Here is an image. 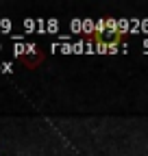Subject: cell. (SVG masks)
I'll list each match as a JSON object with an SVG mask.
<instances>
[{
  "label": "cell",
  "mask_w": 148,
  "mask_h": 156,
  "mask_svg": "<svg viewBox=\"0 0 148 156\" xmlns=\"http://www.w3.org/2000/svg\"><path fill=\"white\" fill-rule=\"evenodd\" d=\"M85 41L94 48V50H98V52H102V54H116L118 50H120V46L126 41V33L118 26V22L113 17H109V15H105L102 20H98V22L91 26L85 35Z\"/></svg>",
  "instance_id": "obj_1"
},
{
  "label": "cell",
  "mask_w": 148,
  "mask_h": 156,
  "mask_svg": "<svg viewBox=\"0 0 148 156\" xmlns=\"http://www.w3.org/2000/svg\"><path fill=\"white\" fill-rule=\"evenodd\" d=\"M44 58H46V54L42 52V48H33V52H22L17 56V61H20L26 69H37L44 63Z\"/></svg>",
  "instance_id": "obj_2"
}]
</instances>
